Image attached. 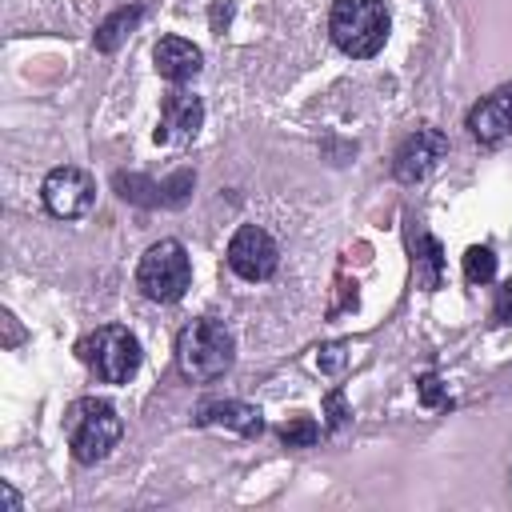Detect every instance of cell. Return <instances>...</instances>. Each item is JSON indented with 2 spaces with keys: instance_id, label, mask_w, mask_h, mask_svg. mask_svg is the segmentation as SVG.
Listing matches in <instances>:
<instances>
[{
  "instance_id": "cell-1",
  "label": "cell",
  "mask_w": 512,
  "mask_h": 512,
  "mask_svg": "<svg viewBox=\"0 0 512 512\" xmlns=\"http://www.w3.org/2000/svg\"><path fill=\"white\" fill-rule=\"evenodd\" d=\"M232 356H236V344H232V332L220 320H208V316L192 320L176 336V364L196 384H208V380L224 376L232 368Z\"/></svg>"
},
{
  "instance_id": "cell-2",
  "label": "cell",
  "mask_w": 512,
  "mask_h": 512,
  "mask_svg": "<svg viewBox=\"0 0 512 512\" xmlns=\"http://www.w3.org/2000/svg\"><path fill=\"white\" fill-rule=\"evenodd\" d=\"M120 432H124L120 412H116L108 400H100V396H80V400L64 412V436H68V448H72V456H76L80 464L104 460V456L116 448Z\"/></svg>"
},
{
  "instance_id": "cell-3",
  "label": "cell",
  "mask_w": 512,
  "mask_h": 512,
  "mask_svg": "<svg viewBox=\"0 0 512 512\" xmlns=\"http://www.w3.org/2000/svg\"><path fill=\"white\" fill-rule=\"evenodd\" d=\"M328 32L344 56L368 60L388 40V8L384 0H336L328 16Z\"/></svg>"
},
{
  "instance_id": "cell-4",
  "label": "cell",
  "mask_w": 512,
  "mask_h": 512,
  "mask_svg": "<svg viewBox=\"0 0 512 512\" xmlns=\"http://www.w3.org/2000/svg\"><path fill=\"white\" fill-rule=\"evenodd\" d=\"M76 356L96 372V380L124 384L140 368V340L124 324H100L76 344Z\"/></svg>"
},
{
  "instance_id": "cell-5",
  "label": "cell",
  "mask_w": 512,
  "mask_h": 512,
  "mask_svg": "<svg viewBox=\"0 0 512 512\" xmlns=\"http://www.w3.org/2000/svg\"><path fill=\"white\" fill-rule=\"evenodd\" d=\"M136 284L148 300L156 304H172L188 292L192 284V260L184 252L180 240H156L144 256H140V268H136Z\"/></svg>"
},
{
  "instance_id": "cell-6",
  "label": "cell",
  "mask_w": 512,
  "mask_h": 512,
  "mask_svg": "<svg viewBox=\"0 0 512 512\" xmlns=\"http://www.w3.org/2000/svg\"><path fill=\"white\" fill-rule=\"evenodd\" d=\"M40 196H44V208L56 216V220H80L92 212L96 204V180L84 172V168H72V164H60L44 176L40 184Z\"/></svg>"
},
{
  "instance_id": "cell-7",
  "label": "cell",
  "mask_w": 512,
  "mask_h": 512,
  "mask_svg": "<svg viewBox=\"0 0 512 512\" xmlns=\"http://www.w3.org/2000/svg\"><path fill=\"white\" fill-rule=\"evenodd\" d=\"M228 268L248 284L268 280L280 268V244L260 224H240L236 236L228 240Z\"/></svg>"
},
{
  "instance_id": "cell-8",
  "label": "cell",
  "mask_w": 512,
  "mask_h": 512,
  "mask_svg": "<svg viewBox=\"0 0 512 512\" xmlns=\"http://www.w3.org/2000/svg\"><path fill=\"white\" fill-rule=\"evenodd\" d=\"M448 156V136L440 128H416L400 148H396V160H392V172L400 184H420L424 176L436 172V164Z\"/></svg>"
},
{
  "instance_id": "cell-9",
  "label": "cell",
  "mask_w": 512,
  "mask_h": 512,
  "mask_svg": "<svg viewBox=\"0 0 512 512\" xmlns=\"http://www.w3.org/2000/svg\"><path fill=\"white\" fill-rule=\"evenodd\" d=\"M204 124V104L200 96L192 92H168L164 96V108H160V128H156V144H172V148H184L188 140H196Z\"/></svg>"
},
{
  "instance_id": "cell-10",
  "label": "cell",
  "mask_w": 512,
  "mask_h": 512,
  "mask_svg": "<svg viewBox=\"0 0 512 512\" xmlns=\"http://www.w3.org/2000/svg\"><path fill=\"white\" fill-rule=\"evenodd\" d=\"M468 132L480 144H500L504 136H512V84L496 88L468 112Z\"/></svg>"
},
{
  "instance_id": "cell-11",
  "label": "cell",
  "mask_w": 512,
  "mask_h": 512,
  "mask_svg": "<svg viewBox=\"0 0 512 512\" xmlns=\"http://www.w3.org/2000/svg\"><path fill=\"white\" fill-rule=\"evenodd\" d=\"M196 424H204V428H228L236 436L256 440L264 432V412L256 404H244V400H208V404H200Z\"/></svg>"
},
{
  "instance_id": "cell-12",
  "label": "cell",
  "mask_w": 512,
  "mask_h": 512,
  "mask_svg": "<svg viewBox=\"0 0 512 512\" xmlns=\"http://www.w3.org/2000/svg\"><path fill=\"white\" fill-rule=\"evenodd\" d=\"M152 60H156V72L168 80V84H188L192 76H200L204 68V52L184 40V36H164L156 48H152Z\"/></svg>"
},
{
  "instance_id": "cell-13",
  "label": "cell",
  "mask_w": 512,
  "mask_h": 512,
  "mask_svg": "<svg viewBox=\"0 0 512 512\" xmlns=\"http://www.w3.org/2000/svg\"><path fill=\"white\" fill-rule=\"evenodd\" d=\"M412 276L424 292H436L440 288V276H444V252H440V240L428 236V232H416V244H412Z\"/></svg>"
},
{
  "instance_id": "cell-14",
  "label": "cell",
  "mask_w": 512,
  "mask_h": 512,
  "mask_svg": "<svg viewBox=\"0 0 512 512\" xmlns=\"http://www.w3.org/2000/svg\"><path fill=\"white\" fill-rule=\"evenodd\" d=\"M140 16H144V8H140V4L116 8V12L96 28V36H92V40H96V48H100V52H116V48L128 40V32L140 24Z\"/></svg>"
},
{
  "instance_id": "cell-15",
  "label": "cell",
  "mask_w": 512,
  "mask_h": 512,
  "mask_svg": "<svg viewBox=\"0 0 512 512\" xmlns=\"http://www.w3.org/2000/svg\"><path fill=\"white\" fill-rule=\"evenodd\" d=\"M116 192L124 196V200H132V204H140V208H156V204H164V188L156 184V180H148V176H136V172H120L116 176Z\"/></svg>"
},
{
  "instance_id": "cell-16",
  "label": "cell",
  "mask_w": 512,
  "mask_h": 512,
  "mask_svg": "<svg viewBox=\"0 0 512 512\" xmlns=\"http://www.w3.org/2000/svg\"><path fill=\"white\" fill-rule=\"evenodd\" d=\"M320 440V424L312 416H288L280 424V444L284 448H312Z\"/></svg>"
},
{
  "instance_id": "cell-17",
  "label": "cell",
  "mask_w": 512,
  "mask_h": 512,
  "mask_svg": "<svg viewBox=\"0 0 512 512\" xmlns=\"http://www.w3.org/2000/svg\"><path fill=\"white\" fill-rule=\"evenodd\" d=\"M464 276H468V284H488L496 276V252L488 244H472L464 252Z\"/></svg>"
},
{
  "instance_id": "cell-18",
  "label": "cell",
  "mask_w": 512,
  "mask_h": 512,
  "mask_svg": "<svg viewBox=\"0 0 512 512\" xmlns=\"http://www.w3.org/2000/svg\"><path fill=\"white\" fill-rule=\"evenodd\" d=\"M348 360H352V344H348V340L320 344V352H316V368L328 372V376H340V372L348 368Z\"/></svg>"
},
{
  "instance_id": "cell-19",
  "label": "cell",
  "mask_w": 512,
  "mask_h": 512,
  "mask_svg": "<svg viewBox=\"0 0 512 512\" xmlns=\"http://www.w3.org/2000/svg\"><path fill=\"white\" fill-rule=\"evenodd\" d=\"M160 188H164V204H172V208H176V204H184V200H188V192L196 188V172L180 168V172H172Z\"/></svg>"
},
{
  "instance_id": "cell-20",
  "label": "cell",
  "mask_w": 512,
  "mask_h": 512,
  "mask_svg": "<svg viewBox=\"0 0 512 512\" xmlns=\"http://www.w3.org/2000/svg\"><path fill=\"white\" fill-rule=\"evenodd\" d=\"M416 396H420L424 408H440V404H448V388H444V380H440L436 372H424V376L416 380Z\"/></svg>"
},
{
  "instance_id": "cell-21",
  "label": "cell",
  "mask_w": 512,
  "mask_h": 512,
  "mask_svg": "<svg viewBox=\"0 0 512 512\" xmlns=\"http://www.w3.org/2000/svg\"><path fill=\"white\" fill-rule=\"evenodd\" d=\"M348 416H352V412H348V404H344V392L332 388V392L324 396V428H328V432H340V428L348 424Z\"/></svg>"
},
{
  "instance_id": "cell-22",
  "label": "cell",
  "mask_w": 512,
  "mask_h": 512,
  "mask_svg": "<svg viewBox=\"0 0 512 512\" xmlns=\"http://www.w3.org/2000/svg\"><path fill=\"white\" fill-rule=\"evenodd\" d=\"M492 320H496V324H512V280L500 288V296H496V304H492Z\"/></svg>"
},
{
  "instance_id": "cell-23",
  "label": "cell",
  "mask_w": 512,
  "mask_h": 512,
  "mask_svg": "<svg viewBox=\"0 0 512 512\" xmlns=\"http://www.w3.org/2000/svg\"><path fill=\"white\" fill-rule=\"evenodd\" d=\"M0 496H4V508H8V512H16V508H20V496H16V488H12L8 480L0 484Z\"/></svg>"
},
{
  "instance_id": "cell-24",
  "label": "cell",
  "mask_w": 512,
  "mask_h": 512,
  "mask_svg": "<svg viewBox=\"0 0 512 512\" xmlns=\"http://www.w3.org/2000/svg\"><path fill=\"white\" fill-rule=\"evenodd\" d=\"M228 16H232V4H224V0H220V4H216V8H212V24H216V28H220V20H224V24H228Z\"/></svg>"
}]
</instances>
